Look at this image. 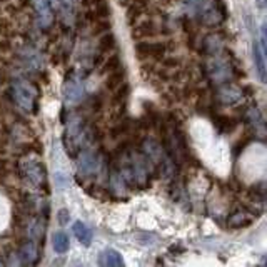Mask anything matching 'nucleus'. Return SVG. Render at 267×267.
<instances>
[{
    "mask_svg": "<svg viewBox=\"0 0 267 267\" xmlns=\"http://www.w3.org/2000/svg\"><path fill=\"white\" fill-rule=\"evenodd\" d=\"M135 50L140 57H160L165 54V45L159 42H139Z\"/></svg>",
    "mask_w": 267,
    "mask_h": 267,
    "instance_id": "nucleus-1",
    "label": "nucleus"
},
{
    "mask_svg": "<svg viewBox=\"0 0 267 267\" xmlns=\"http://www.w3.org/2000/svg\"><path fill=\"white\" fill-rule=\"evenodd\" d=\"M74 234L75 237L78 239V242L83 244V245H91L92 242V229L87 226V224H83L82 221H77L74 224Z\"/></svg>",
    "mask_w": 267,
    "mask_h": 267,
    "instance_id": "nucleus-2",
    "label": "nucleus"
},
{
    "mask_svg": "<svg viewBox=\"0 0 267 267\" xmlns=\"http://www.w3.org/2000/svg\"><path fill=\"white\" fill-rule=\"evenodd\" d=\"M101 265H114V267H120L124 265V259L120 252L114 249H107L106 252L101 254Z\"/></svg>",
    "mask_w": 267,
    "mask_h": 267,
    "instance_id": "nucleus-3",
    "label": "nucleus"
},
{
    "mask_svg": "<svg viewBox=\"0 0 267 267\" xmlns=\"http://www.w3.org/2000/svg\"><path fill=\"white\" fill-rule=\"evenodd\" d=\"M252 54H254V62H255V69L260 77V80L265 82V62H264V52L260 49V45L255 42L252 47Z\"/></svg>",
    "mask_w": 267,
    "mask_h": 267,
    "instance_id": "nucleus-4",
    "label": "nucleus"
},
{
    "mask_svg": "<svg viewBox=\"0 0 267 267\" xmlns=\"http://www.w3.org/2000/svg\"><path fill=\"white\" fill-rule=\"evenodd\" d=\"M52 244H54V250L59 254H65L67 250H69V244L70 240L69 237H67L65 232H55L54 235H52Z\"/></svg>",
    "mask_w": 267,
    "mask_h": 267,
    "instance_id": "nucleus-5",
    "label": "nucleus"
},
{
    "mask_svg": "<svg viewBox=\"0 0 267 267\" xmlns=\"http://www.w3.org/2000/svg\"><path fill=\"white\" fill-rule=\"evenodd\" d=\"M124 70H122V67L117 70H114V72H109V75H107V88L109 91H115V88H119L120 85H122V82H124Z\"/></svg>",
    "mask_w": 267,
    "mask_h": 267,
    "instance_id": "nucleus-6",
    "label": "nucleus"
},
{
    "mask_svg": "<svg viewBox=\"0 0 267 267\" xmlns=\"http://www.w3.org/2000/svg\"><path fill=\"white\" fill-rule=\"evenodd\" d=\"M155 24L154 22H144V24H140L137 29H135V32L134 35H137L139 39H147V37H154V35L157 34V30H155Z\"/></svg>",
    "mask_w": 267,
    "mask_h": 267,
    "instance_id": "nucleus-7",
    "label": "nucleus"
},
{
    "mask_svg": "<svg viewBox=\"0 0 267 267\" xmlns=\"http://www.w3.org/2000/svg\"><path fill=\"white\" fill-rule=\"evenodd\" d=\"M99 52H101V54H109V52H111L114 47H115V37H114V34H106L104 35V37L99 40Z\"/></svg>",
    "mask_w": 267,
    "mask_h": 267,
    "instance_id": "nucleus-8",
    "label": "nucleus"
},
{
    "mask_svg": "<svg viewBox=\"0 0 267 267\" xmlns=\"http://www.w3.org/2000/svg\"><path fill=\"white\" fill-rule=\"evenodd\" d=\"M120 59H119V55H109V59L106 60V64H104V72L106 74H109V72H114V70H117L120 69Z\"/></svg>",
    "mask_w": 267,
    "mask_h": 267,
    "instance_id": "nucleus-9",
    "label": "nucleus"
},
{
    "mask_svg": "<svg viewBox=\"0 0 267 267\" xmlns=\"http://www.w3.org/2000/svg\"><path fill=\"white\" fill-rule=\"evenodd\" d=\"M104 4H107L106 0H82V7L85 10H94L102 7Z\"/></svg>",
    "mask_w": 267,
    "mask_h": 267,
    "instance_id": "nucleus-10",
    "label": "nucleus"
}]
</instances>
